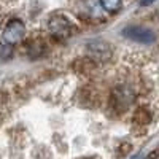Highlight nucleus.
<instances>
[{
	"instance_id": "obj_1",
	"label": "nucleus",
	"mask_w": 159,
	"mask_h": 159,
	"mask_svg": "<svg viewBox=\"0 0 159 159\" xmlns=\"http://www.w3.org/2000/svg\"><path fill=\"white\" fill-rule=\"evenodd\" d=\"M25 35V25L19 19H13L7 24V27L2 32V40L7 45H16Z\"/></svg>"
},
{
	"instance_id": "obj_2",
	"label": "nucleus",
	"mask_w": 159,
	"mask_h": 159,
	"mask_svg": "<svg viewBox=\"0 0 159 159\" xmlns=\"http://www.w3.org/2000/svg\"><path fill=\"white\" fill-rule=\"evenodd\" d=\"M123 35L127 37L132 42H139V43H153L154 42V34L145 27H140V25H129L123 30Z\"/></svg>"
},
{
	"instance_id": "obj_3",
	"label": "nucleus",
	"mask_w": 159,
	"mask_h": 159,
	"mask_svg": "<svg viewBox=\"0 0 159 159\" xmlns=\"http://www.w3.org/2000/svg\"><path fill=\"white\" fill-rule=\"evenodd\" d=\"M48 29H49V32L52 35L57 37V38H65V37H69L72 34V27H70L69 21L65 18H61V16L51 18L49 22H48Z\"/></svg>"
},
{
	"instance_id": "obj_4",
	"label": "nucleus",
	"mask_w": 159,
	"mask_h": 159,
	"mask_svg": "<svg viewBox=\"0 0 159 159\" xmlns=\"http://www.w3.org/2000/svg\"><path fill=\"white\" fill-rule=\"evenodd\" d=\"M100 5L107 11H116L121 7V0H100Z\"/></svg>"
},
{
	"instance_id": "obj_5",
	"label": "nucleus",
	"mask_w": 159,
	"mask_h": 159,
	"mask_svg": "<svg viewBox=\"0 0 159 159\" xmlns=\"http://www.w3.org/2000/svg\"><path fill=\"white\" fill-rule=\"evenodd\" d=\"M154 0H142L140 2V5H150V3H153Z\"/></svg>"
}]
</instances>
